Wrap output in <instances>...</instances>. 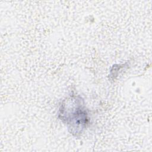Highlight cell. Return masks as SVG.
Masks as SVG:
<instances>
[{
	"instance_id": "obj_1",
	"label": "cell",
	"mask_w": 152,
	"mask_h": 152,
	"mask_svg": "<svg viewBox=\"0 0 152 152\" xmlns=\"http://www.w3.org/2000/svg\"><path fill=\"white\" fill-rule=\"evenodd\" d=\"M72 103L71 106L69 102L67 106L65 103L63 104L59 115H62L61 119L65 120L66 123L71 125V128L79 129L81 131L88 124V114L80 99H74Z\"/></svg>"
}]
</instances>
